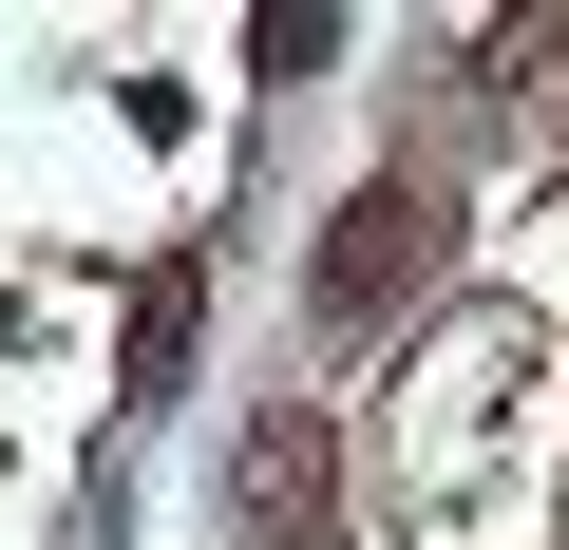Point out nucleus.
<instances>
[{
  "label": "nucleus",
  "mask_w": 569,
  "mask_h": 550,
  "mask_svg": "<svg viewBox=\"0 0 569 550\" xmlns=\"http://www.w3.org/2000/svg\"><path fill=\"white\" fill-rule=\"evenodd\" d=\"M437 266H456V209H437L418 171H361V190L323 209V247H305V323H323V342H380V323L437 304Z\"/></svg>",
  "instance_id": "obj_1"
},
{
  "label": "nucleus",
  "mask_w": 569,
  "mask_h": 550,
  "mask_svg": "<svg viewBox=\"0 0 569 550\" xmlns=\"http://www.w3.org/2000/svg\"><path fill=\"white\" fill-rule=\"evenodd\" d=\"M228 512H247L266 550H323V512H342V437H323V399H247V437H228Z\"/></svg>",
  "instance_id": "obj_2"
},
{
  "label": "nucleus",
  "mask_w": 569,
  "mask_h": 550,
  "mask_svg": "<svg viewBox=\"0 0 569 550\" xmlns=\"http://www.w3.org/2000/svg\"><path fill=\"white\" fill-rule=\"evenodd\" d=\"M209 361V247H152L133 266V323H114V418H171Z\"/></svg>",
  "instance_id": "obj_3"
},
{
  "label": "nucleus",
  "mask_w": 569,
  "mask_h": 550,
  "mask_svg": "<svg viewBox=\"0 0 569 550\" xmlns=\"http://www.w3.org/2000/svg\"><path fill=\"white\" fill-rule=\"evenodd\" d=\"M247 77H266V96L342 77V20H323V0H266V20H247Z\"/></svg>",
  "instance_id": "obj_4"
}]
</instances>
